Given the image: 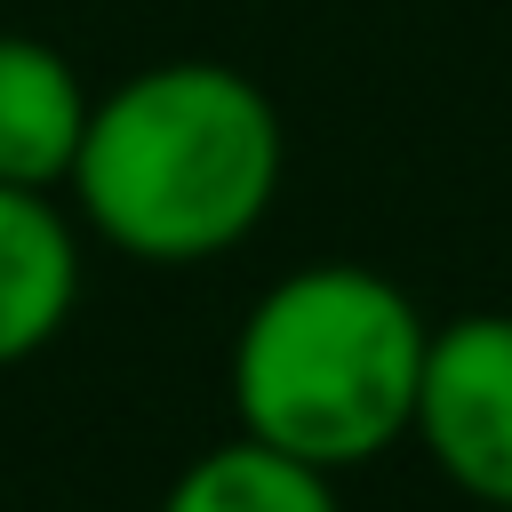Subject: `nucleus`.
Returning a JSON list of instances; mask_svg holds the SVG:
<instances>
[{"label":"nucleus","mask_w":512,"mask_h":512,"mask_svg":"<svg viewBox=\"0 0 512 512\" xmlns=\"http://www.w3.org/2000/svg\"><path fill=\"white\" fill-rule=\"evenodd\" d=\"M424 336L432 320L400 280L344 256L296 264L248 304L232 336V368H224L232 416L248 440L296 464L320 472L376 464L384 448L408 440Z\"/></svg>","instance_id":"obj_2"},{"label":"nucleus","mask_w":512,"mask_h":512,"mask_svg":"<svg viewBox=\"0 0 512 512\" xmlns=\"http://www.w3.org/2000/svg\"><path fill=\"white\" fill-rule=\"evenodd\" d=\"M80 304V240L48 192L0 184V368L48 352Z\"/></svg>","instance_id":"obj_4"},{"label":"nucleus","mask_w":512,"mask_h":512,"mask_svg":"<svg viewBox=\"0 0 512 512\" xmlns=\"http://www.w3.org/2000/svg\"><path fill=\"white\" fill-rule=\"evenodd\" d=\"M160 512H336V472L296 464V456L240 432V440L192 456L168 480Z\"/></svg>","instance_id":"obj_6"},{"label":"nucleus","mask_w":512,"mask_h":512,"mask_svg":"<svg viewBox=\"0 0 512 512\" xmlns=\"http://www.w3.org/2000/svg\"><path fill=\"white\" fill-rule=\"evenodd\" d=\"M480 512H496V504H480Z\"/></svg>","instance_id":"obj_7"},{"label":"nucleus","mask_w":512,"mask_h":512,"mask_svg":"<svg viewBox=\"0 0 512 512\" xmlns=\"http://www.w3.org/2000/svg\"><path fill=\"white\" fill-rule=\"evenodd\" d=\"M288 176V128L264 80L216 56H168L88 104L64 192L104 248L136 264H208L240 248Z\"/></svg>","instance_id":"obj_1"},{"label":"nucleus","mask_w":512,"mask_h":512,"mask_svg":"<svg viewBox=\"0 0 512 512\" xmlns=\"http://www.w3.org/2000/svg\"><path fill=\"white\" fill-rule=\"evenodd\" d=\"M408 432L448 488L512 512V312H456L424 336Z\"/></svg>","instance_id":"obj_3"},{"label":"nucleus","mask_w":512,"mask_h":512,"mask_svg":"<svg viewBox=\"0 0 512 512\" xmlns=\"http://www.w3.org/2000/svg\"><path fill=\"white\" fill-rule=\"evenodd\" d=\"M88 104L96 96L64 48H48L32 32H0V184L56 192L72 176Z\"/></svg>","instance_id":"obj_5"}]
</instances>
